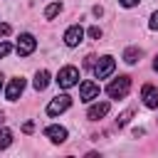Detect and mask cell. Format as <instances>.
I'll list each match as a JSON object with an SVG mask.
<instances>
[{
	"label": "cell",
	"mask_w": 158,
	"mask_h": 158,
	"mask_svg": "<svg viewBox=\"0 0 158 158\" xmlns=\"http://www.w3.org/2000/svg\"><path fill=\"white\" fill-rule=\"evenodd\" d=\"M22 131H25V133H32V131H35V123H32V121H25V123H22Z\"/></svg>",
	"instance_id": "cell-19"
},
{
	"label": "cell",
	"mask_w": 158,
	"mask_h": 158,
	"mask_svg": "<svg viewBox=\"0 0 158 158\" xmlns=\"http://www.w3.org/2000/svg\"><path fill=\"white\" fill-rule=\"evenodd\" d=\"M141 99H143V104H146L148 109H158V89H156V86L146 84L143 91H141Z\"/></svg>",
	"instance_id": "cell-9"
},
{
	"label": "cell",
	"mask_w": 158,
	"mask_h": 158,
	"mask_svg": "<svg viewBox=\"0 0 158 158\" xmlns=\"http://www.w3.org/2000/svg\"><path fill=\"white\" fill-rule=\"evenodd\" d=\"M44 136L52 143H64L67 141V128H62V126H47L44 128Z\"/></svg>",
	"instance_id": "cell-10"
},
{
	"label": "cell",
	"mask_w": 158,
	"mask_h": 158,
	"mask_svg": "<svg viewBox=\"0 0 158 158\" xmlns=\"http://www.w3.org/2000/svg\"><path fill=\"white\" fill-rule=\"evenodd\" d=\"M151 27L158 30V12H153V17H151Z\"/></svg>",
	"instance_id": "cell-23"
},
{
	"label": "cell",
	"mask_w": 158,
	"mask_h": 158,
	"mask_svg": "<svg viewBox=\"0 0 158 158\" xmlns=\"http://www.w3.org/2000/svg\"><path fill=\"white\" fill-rule=\"evenodd\" d=\"M128 89H131V79H128V77H118V79H114V81L106 86V91H109L111 99H123V96L128 94Z\"/></svg>",
	"instance_id": "cell-2"
},
{
	"label": "cell",
	"mask_w": 158,
	"mask_h": 158,
	"mask_svg": "<svg viewBox=\"0 0 158 158\" xmlns=\"http://www.w3.org/2000/svg\"><path fill=\"white\" fill-rule=\"evenodd\" d=\"M2 79H5V77H2V74H0V89H2Z\"/></svg>",
	"instance_id": "cell-26"
},
{
	"label": "cell",
	"mask_w": 158,
	"mask_h": 158,
	"mask_svg": "<svg viewBox=\"0 0 158 158\" xmlns=\"http://www.w3.org/2000/svg\"><path fill=\"white\" fill-rule=\"evenodd\" d=\"M99 91H101V89H99V84H96V81H91V79H86V81H81V84H79V99H81V101H86V104H89V101H94V99H99Z\"/></svg>",
	"instance_id": "cell-5"
},
{
	"label": "cell",
	"mask_w": 158,
	"mask_h": 158,
	"mask_svg": "<svg viewBox=\"0 0 158 158\" xmlns=\"http://www.w3.org/2000/svg\"><path fill=\"white\" fill-rule=\"evenodd\" d=\"M77 81H79V69H77V67L67 64V67L59 69V74H57V84H59L62 89H72Z\"/></svg>",
	"instance_id": "cell-1"
},
{
	"label": "cell",
	"mask_w": 158,
	"mask_h": 158,
	"mask_svg": "<svg viewBox=\"0 0 158 158\" xmlns=\"http://www.w3.org/2000/svg\"><path fill=\"white\" fill-rule=\"evenodd\" d=\"M59 10H62V5H59V2H52V5L44 10V17H47V20H52L54 15H59Z\"/></svg>",
	"instance_id": "cell-15"
},
{
	"label": "cell",
	"mask_w": 158,
	"mask_h": 158,
	"mask_svg": "<svg viewBox=\"0 0 158 158\" xmlns=\"http://www.w3.org/2000/svg\"><path fill=\"white\" fill-rule=\"evenodd\" d=\"M114 69H116V62H114V57H101L96 64H94V74H96V79H106L109 74H114Z\"/></svg>",
	"instance_id": "cell-4"
},
{
	"label": "cell",
	"mask_w": 158,
	"mask_h": 158,
	"mask_svg": "<svg viewBox=\"0 0 158 158\" xmlns=\"http://www.w3.org/2000/svg\"><path fill=\"white\" fill-rule=\"evenodd\" d=\"M47 84H49V72H47V69L37 72V74H35V89H37V91H44Z\"/></svg>",
	"instance_id": "cell-12"
},
{
	"label": "cell",
	"mask_w": 158,
	"mask_h": 158,
	"mask_svg": "<svg viewBox=\"0 0 158 158\" xmlns=\"http://www.w3.org/2000/svg\"><path fill=\"white\" fill-rule=\"evenodd\" d=\"M141 57H143V52H141L138 47H128V49L123 52V62H126V64H136Z\"/></svg>",
	"instance_id": "cell-13"
},
{
	"label": "cell",
	"mask_w": 158,
	"mask_h": 158,
	"mask_svg": "<svg viewBox=\"0 0 158 158\" xmlns=\"http://www.w3.org/2000/svg\"><path fill=\"white\" fill-rule=\"evenodd\" d=\"M2 123H5V114L0 111V126H2Z\"/></svg>",
	"instance_id": "cell-25"
},
{
	"label": "cell",
	"mask_w": 158,
	"mask_h": 158,
	"mask_svg": "<svg viewBox=\"0 0 158 158\" xmlns=\"http://www.w3.org/2000/svg\"><path fill=\"white\" fill-rule=\"evenodd\" d=\"M22 89H25V79H22V77H15V79H10V84H7V89H5V96H7V101H17V96L22 94Z\"/></svg>",
	"instance_id": "cell-8"
},
{
	"label": "cell",
	"mask_w": 158,
	"mask_h": 158,
	"mask_svg": "<svg viewBox=\"0 0 158 158\" xmlns=\"http://www.w3.org/2000/svg\"><path fill=\"white\" fill-rule=\"evenodd\" d=\"M128 118H131V111H123V114L116 118V126H118V128H123V126L128 123Z\"/></svg>",
	"instance_id": "cell-16"
},
{
	"label": "cell",
	"mask_w": 158,
	"mask_h": 158,
	"mask_svg": "<svg viewBox=\"0 0 158 158\" xmlns=\"http://www.w3.org/2000/svg\"><path fill=\"white\" fill-rule=\"evenodd\" d=\"M35 47H37V40L32 37V35H20L17 37V44H15V52L20 54V57H27V54H32L35 52Z\"/></svg>",
	"instance_id": "cell-3"
},
{
	"label": "cell",
	"mask_w": 158,
	"mask_h": 158,
	"mask_svg": "<svg viewBox=\"0 0 158 158\" xmlns=\"http://www.w3.org/2000/svg\"><path fill=\"white\" fill-rule=\"evenodd\" d=\"M10 143H12V133H10L7 128H0V151H2V148H7Z\"/></svg>",
	"instance_id": "cell-14"
},
{
	"label": "cell",
	"mask_w": 158,
	"mask_h": 158,
	"mask_svg": "<svg viewBox=\"0 0 158 158\" xmlns=\"http://www.w3.org/2000/svg\"><path fill=\"white\" fill-rule=\"evenodd\" d=\"M81 40H84V30H81V25H72V27L64 32V44H67V47H77Z\"/></svg>",
	"instance_id": "cell-7"
},
{
	"label": "cell",
	"mask_w": 158,
	"mask_h": 158,
	"mask_svg": "<svg viewBox=\"0 0 158 158\" xmlns=\"http://www.w3.org/2000/svg\"><path fill=\"white\" fill-rule=\"evenodd\" d=\"M109 109H111L109 101H99V104H94V106L86 111V116H89L91 121H99V118H104V116L109 114Z\"/></svg>",
	"instance_id": "cell-11"
},
{
	"label": "cell",
	"mask_w": 158,
	"mask_h": 158,
	"mask_svg": "<svg viewBox=\"0 0 158 158\" xmlns=\"http://www.w3.org/2000/svg\"><path fill=\"white\" fill-rule=\"evenodd\" d=\"M5 35H10V25L7 22H0V37H5Z\"/></svg>",
	"instance_id": "cell-20"
},
{
	"label": "cell",
	"mask_w": 158,
	"mask_h": 158,
	"mask_svg": "<svg viewBox=\"0 0 158 158\" xmlns=\"http://www.w3.org/2000/svg\"><path fill=\"white\" fill-rule=\"evenodd\" d=\"M89 37L91 40H101V30L99 27H89Z\"/></svg>",
	"instance_id": "cell-18"
},
{
	"label": "cell",
	"mask_w": 158,
	"mask_h": 158,
	"mask_svg": "<svg viewBox=\"0 0 158 158\" xmlns=\"http://www.w3.org/2000/svg\"><path fill=\"white\" fill-rule=\"evenodd\" d=\"M10 52H12V44H10V42H0V59L7 57Z\"/></svg>",
	"instance_id": "cell-17"
},
{
	"label": "cell",
	"mask_w": 158,
	"mask_h": 158,
	"mask_svg": "<svg viewBox=\"0 0 158 158\" xmlns=\"http://www.w3.org/2000/svg\"><path fill=\"white\" fill-rule=\"evenodd\" d=\"M153 69L158 72V54H156V59H153Z\"/></svg>",
	"instance_id": "cell-24"
},
{
	"label": "cell",
	"mask_w": 158,
	"mask_h": 158,
	"mask_svg": "<svg viewBox=\"0 0 158 158\" xmlns=\"http://www.w3.org/2000/svg\"><path fill=\"white\" fill-rule=\"evenodd\" d=\"M118 2H121L123 7H133V5H138L141 0H118Z\"/></svg>",
	"instance_id": "cell-21"
},
{
	"label": "cell",
	"mask_w": 158,
	"mask_h": 158,
	"mask_svg": "<svg viewBox=\"0 0 158 158\" xmlns=\"http://www.w3.org/2000/svg\"><path fill=\"white\" fill-rule=\"evenodd\" d=\"M94 59H96V57H91V54H89V57H86V62H84V67H91V69H94V64H96Z\"/></svg>",
	"instance_id": "cell-22"
},
{
	"label": "cell",
	"mask_w": 158,
	"mask_h": 158,
	"mask_svg": "<svg viewBox=\"0 0 158 158\" xmlns=\"http://www.w3.org/2000/svg\"><path fill=\"white\" fill-rule=\"evenodd\" d=\"M69 106H72V96H67V94H59V96H54V99L49 101V106H47V114H49V116H57V114L67 111Z\"/></svg>",
	"instance_id": "cell-6"
}]
</instances>
